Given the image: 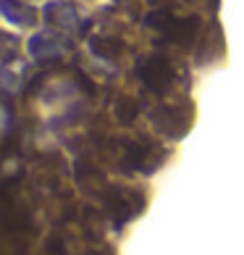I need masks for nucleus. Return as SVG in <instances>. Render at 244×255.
<instances>
[{
    "mask_svg": "<svg viewBox=\"0 0 244 255\" xmlns=\"http://www.w3.org/2000/svg\"><path fill=\"white\" fill-rule=\"evenodd\" d=\"M147 26L150 29H158L163 40L176 42V45H192L200 34V16H179L176 11H153L147 16Z\"/></svg>",
    "mask_w": 244,
    "mask_h": 255,
    "instance_id": "1",
    "label": "nucleus"
},
{
    "mask_svg": "<svg viewBox=\"0 0 244 255\" xmlns=\"http://www.w3.org/2000/svg\"><path fill=\"white\" fill-rule=\"evenodd\" d=\"M124 163L129 168H137V171L153 174L163 163V153L161 147L147 142V139H129L124 145Z\"/></svg>",
    "mask_w": 244,
    "mask_h": 255,
    "instance_id": "4",
    "label": "nucleus"
},
{
    "mask_svg": "<svg viewBox=\"0 0 244 255\" xmlns=\"http://www.w3.org/2000/svg\"><path fill=\"white\" fill-rule=\"evenodd\" d=\"M134 116H137L134 100H131V98H121L118 100V121H121V124H126V121H134Z\"/></svg>",
    "mask_w": 244,
    "mask_h": 255,
    "instance_id": "6",
    "label": "nucleus"
},
{
    "mask_svg": "<svg viewBox=\"0 0 244 255\" xmlns=\"http://www.w3.org/2000/svg\"><path fill=\"white\" fill-rule=\"evenodd\" d=\"M137 77L150 92L161 95V92L171 90V84L176 79V66L163 53H150V55H142V58H139Z\"/></svg>",
    "mask_w": 244,
    "mask_h": 255,
    "instance_id": "2",
    "label": "nucleus"
},
{
    "mask_svg": "<svg viewBox=\"0 0 244 255\" xmlns=\"http://www.w3.org/2000/svg\"><path fill=\"white\" fill-rule=\"evenodd\" d=\"M150 119H153V124L158 131H163L168 134L171 139H179L186 134V129L192 124V106H161L158 111L150 113Z\"/></svg>",
    "mask_w": 244,
    "mask_h": 255,
    "instance_id": "3",
    "label": "nucleus"
},
{
    "mask_svg": "<svg viewBox=\"0 0 244 255\" xmlns=\"http://www.w3.org/2000/svg\"><path fill=\"white\" fill-rule=\"evenodd\" d=\"M118 40H113V37H97V40H92V50H95L100 58H105V61H116L118 55H121V45H116Z\"/></svg>",
    "mask_w": 244,
    "mask_h": 255,
    "instance_id": "5",
    "label": "nucleus"
}]
</instances>
